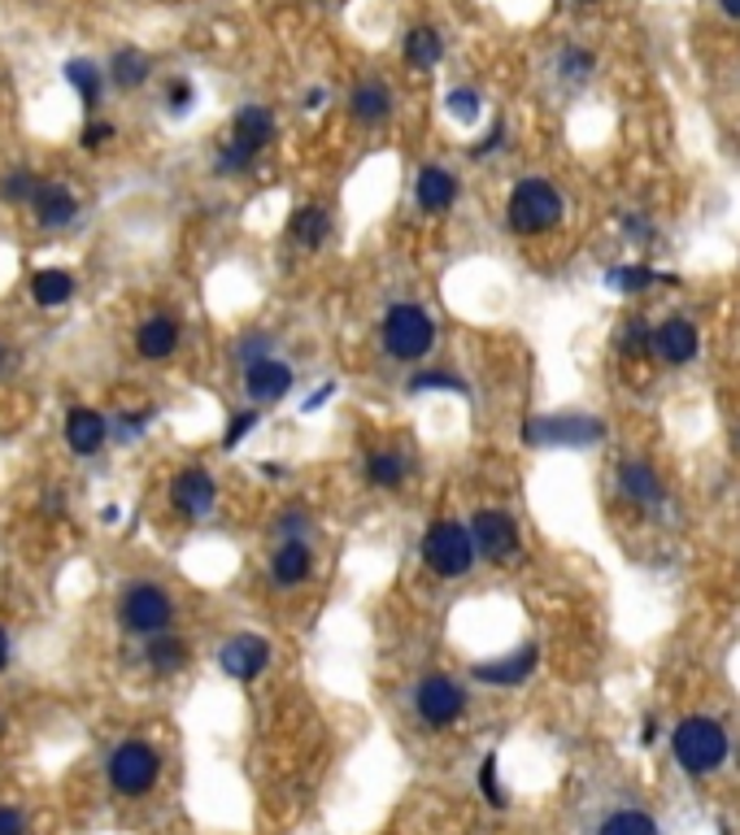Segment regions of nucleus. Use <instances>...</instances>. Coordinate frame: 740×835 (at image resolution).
I'll return each mask as SVG.
<instances>
[{
    "label": "nucleus",
    "mask_w": 740,
    "mask_h": 835,
    "mask_svg": "<svg viewBox=\"0 0 740 835\" xmlns=\"http://www.w3.org/2000/svg\"><path fill=\"white\" fill-rule=\"evenodd\" d=\"M701 352V331L693 318H666L654 327V357L666 361V366H688L693 357Z\"/></svg>",
    "instance_id": "obj_15"
},
{
    "label": "nucleus",
    "mask_w": 740,
    "mask_h": 835,
    "mask_svg": "<svg viewBox=\"0 0 740 835\" xmlns=\"http://www.w3.org/2000/svg\"><path fill=\"white\" fill-rule=\"evenodd\" d=\"M219 666L226 679L253 684V679L271 666V644H266L262 635H253V631H240V635H231L219 648Z\"/></svg>",
    "instance_id": "obj_11"
},
{
    "label": "nucleus",
    "mask_w": 740,
    "mask_h": 835,
    "mask_svg": "<svg viewBox=\"0 0 740 835\" xmlns=\"http://www.w3.org/2000/svg\"><path fill=\"white\" fill-rule=\"evenodd\" d=\"M66 78L74 83V92H78V101L87 109L101 105V70L92 66V62H66Z\"/></svg>",
    "instance_id": "obj_30"
},
{
    "label": "nucleus",
    "mask_w": 740,
    "mask_h": 835,
    "mask_svg": "<svg viewBox=\"0 0 740 835\" xmlns=\"http://www.w3.org/2000/svg\"><path fill=\"white\" fill-rule=\"evenodd\" d=\"M475 109H479V96H475L471 87H462V92H448V114H462V118H475Z\"/></svg>",
    "instance_id": "obj_39"
},
{
    "label": "nucleus",
    "mask_w": 740,
    "mask_h": 835,
    "mask_svg": "<svg viewBox=\"0 0 740 835\" xmlns=\"http://www.w3.org/2000/svg\"><path fill=\"white\" fill-rule=\"evenodd\" d=\"M31 209H35V218H40V226H66L74 213H78V201L71 197V188H62V183H40Z\"/></svg>",
    "instance_id": "obj_20"
},
{
    "label": "nucleus",
    "mask_w": 740,
    "mask_h": 835,
    "mask_svg": "<svg viewBox=\"0 0 740 835\" xmlns=\"http://www.w3.org/2000/svg\"><path fill=\"white\" fill-rule=\"evenodd\" d=\"M166 101H170V114H188V109H192V101H197V92H192V83H188V78H175Z\"/></svg>",
    "instance_id": "obj_38"
},
{
    "label": "nucleus",
    "mask_w": 740,
    "mask_h": 835,
    "mask_svg": "<svg viewBox=\"0 0 740 835\" xmlns=\"http://www.w3.org/2000/svg\"><path fill=\"white\" fill-rule=\"evenodd\" d=\"M536 666H540V648H536V644H522V648L506 653V657H497V662H475L471 675H475V684L518 688V684H527V679L536 675Z\"/></svg>",
    "instance_id": "obj_13"
},
{
    "label": "nucleus",
    "mask_w": 740,
    "mask_h": 835,
    "mask_svg": "<svg viewBox=\"0 0 740 835\" xmlns=\"http://www.w3.org/2000/svg\"><path fill=\"white\" fill-rule=\"evenodd\" d=\"M4 662H9V640H4V631H0V670H4Z\"/></svg>",
    "instance_id": "obj_44"
},
{
    "label": "nucleus",
    "mask_w": 740,
    "mask_h": 835,
    "mask_svg": "<svg viewBox=\"0 0 740 835\" xmlns=\"http://www.w3.org/2000/svg\"><path fill=\"white\" fill-rule=\"evenodd\" d=\"M66 440L78 457H92L101 444H105V418L96 410H71L66 418Z\"/></svg>",
    "instance_id": "obj_21"
},
{
    "label": "nucleus",
    "mask_w": 740,
    "mask_h": 835,
    "mask_svg": "<svg viewBox=\"0 0 740 835\" xmlns=\"http://www.w3.org/2000/svg\"><path fill=\"white\" fill-rule=\"evenodd\" d=\"M349 118L362 127H379L392 118V92L383 83H358L349 92Z\"/></svg>",
    "instance_id": "obj_19"
},
{
    "label": "nucleus",
    "mask_w": 740,
    "mask_h": 835,
    "mask_svg": "<svg viewBox=\"0 0 740 835\" xmlns=\"http://www.w3.org/2000/svg\"><path fill=\"white\" fill-rule=\"evenodd\" d=\"M183 662H188V644L179 635H170V631L148 635V666L157 675H175V670H183Z\"/></svg>",
    "instance_id": "obj_25"
},
{
    "label": "nucleus",
    "mask_w": 740,
    "mask_h": 835,
    "mask_svg": "<svg viewBox=\"0 0 740 835\" xmlns=\"http://www.w3.org/2000/svg\"><path fill=\"white\" fill-rule=\"evenodd\" d=\"M170 500H175V509H179L183 518H205V514L214 509V500H219V484H214V475H210V471L188 466V471H179V475H175V484H170Z\"/></svg>",
    "instance_id": "obj_14"
},
{
    "label": "nucleus",
    "mask_w": 740,
    "mask_h": 835,
    "mask_svg": "<svg viewBox=\"0 0 740 835\" xmlns=\"http://www.w3.org/2000/svg\"><path fill=\"white\" fill-rule=\"evenodd\" d=\"M614 487L632 500V505H645V509H658L666 500V484L663 475L649 466V462H641V457H627V462H619V471H614Z\"/></svg>",
    "instance_id": "obj_16"
},
{
    "label": "nucleus",
    "mask_w": 740,
    "mask_h": 835,
    "mask_svg": "<svg viewBox=\"0 0 740 835\" xmlns=\"http://www.w3.org/2000/svg\"><path fill=\"white\" fill-rule=\"evenodd\" d=\"M136 348L148 361H161V357H170L179 348V327L170 318H148L145 327H140V336H136Z\"/></svg>",
    "instance_id": "obj_24"
},
{
    "label": "nucleus",
    "mask_w": 740,
    "mask_h": 835,
    "mask_svg": "<svg viewBox=\"0 0 740 835\" xmlns=\"http://www.w3.org/2000/svg\"><path fill=\"white\" fill-rule=\"evenodd\" d=\"M670 753L688 774H715L728 762V731L715 718L693 714L670 731Z\"/></svg>",
    "instance_id": "obj_4"
},
{
    "label": "nucleus",
    "mask_w": 740,
    "mask_h": 835,
    "mask_svg": "<svg viewBox=\"0 0 740 835\" xmlns=\"http://www.w3.org/2000/svg\"><path fill=\"white\" fill-rule=\"evenodd\" d=\"M589 70H592V53L589 49H575V44H567L562 53H558V74L562 78H589Z\"/></svg>",
    "instance_id": "obj_34"
},
{
    "label": "nucleus",
    "mask_w": 740,
    "mask_h": 835,
    "mask_svg": "<svg viewBox=\"0 0 740 835\" xmlns=\"http://www.w3.org/2000/svg\"><path fill=\"white\" fill-rule=\"evenodd\" d=\"M157 774H161V762H157V753H152L148 744H140V740L118 744L114 758H109V783H114L123 796H145V792H152Z\"/></svg>",
    "instance_id": "obj_9"
},
{
    "label": "nucleus",
    "mask_w": 740,
    "mask_h": 835,
    "mask_svg": "<svg viewBox=\"0 0 740 835\" xmlns=\"http://www.w3.org/2000/svg\"><path fill=\"white\" fill-rule=\"evenodd\" d=\"M441 57H444V44H441V35H436V27H414V31L405 35V62L414 70H432Z\"/></svg>",
    "instance_id": "obj_26"
},
{
    "label": "nucleus",
    "mask_w": 740,
    "mask_h": 835,
    "mask_svg": "<svg viewBox=\"0 0 740 835\" xmlns=\"http://www.w3.org/2000/svg\"><path fill=\"white\" fill-rule=\"evenodd\" d=\"M118 619H123L127 631H136V635H161V631L170 626V619H175V605H170V596H166L161 583H131V588L123 592Z\"/></svg>",
    "instance_id": "obj_7"
},
{
    "label": "nucleus",
    "mask_w": 740,
    "mask_h": 835,
    "mask_svg": "<svg viewBox=\"0 0 740 835\" xmlns=\"http://www.w3.org/2000/svg\"><path fill=\"white\" fill-rule=\"evenodd\" d=\"M0 357H4V348H0Z\"/></svg>",
    "instance_id": "obj_46"
},
{
    "label": "nucleus",
    "mask_w": 740,
    "mask_h": 835,
    "mask_svg": "<svg viewBox=\"0 0 740 835\" xmlns=\"http://www.w3.org/2000/svg\"><path fill=\"white\" fill-rule=\"evenodd\" d=\"M253 426H257V410H240V414H235V422L226 426L222 444H226V448H235V444H240V440H244V435H249Z\"/></svg>",
    "instance_id": "obj_37"
},
{
    "label": "nucleus",
    "mask_w": 740,
    "mask_h": 835,
    "mask_svg": "<svg viewBox=\"0 0 740 835\" xmlns=\"http://www.w3.org/2000/svg\"><path fill=\"white\" fill-rule=\"evenodd\" d=\"M471 536H475L479 557H484V561H497V566H501V561H515L518 549H522L515 514H506V509H479V514L471 518Z\"/></svg>",
    "instance_id": "obj_10"
},
{
    "label": "nucleus",
    "mask_w": 740,
    "mask_h": 835,
    "mask_svg": "<svg viewBox=\"0 0 740 835\" xmlns=\"http://www.w3.org/2000/svg\"><path fill=\"white\" fill-rule=\"evenodd\" d=\"M74 292V278L71 271H40V275L31 278V296L44 305V309H53V305H66Z\"/></svg>",
    "instance_id": "obj_28"
},
{
    "label": "nucleus",
    "mask_w": 740,
    "mask_h": 835,
    "mask_svg": "<svg viewBox=\"0 0 740 835\" xmlns=\"http://www.w3.org/2000/svg\"><path fill=\"white\" fill-rule=\"evenodd\" d=\"M719 9H723L732 22H740V0H719Z\"/></svg>",
    "instance_id": "obj_43"
},
{
    "label": "nucleus",
    "mask_w": 740,
    "mask_h": 835,
    "mask_svg": "<svg viewBox=\"0 0 740 835\" xmlns=\"http://www.w3.org/2000/svg\"><path fill=\"white\" fill-rule=\"evenodd\" d=\"M596 835H663V827H658V818L645 814V810H614V814L596 827Z\"/></svg>",
    "instance_id": "obj_27"
},
{
    "label": "nucleus",
    "mask_w": 740,
    "mask_h": 835,
    "mask_svg": "<svg viewBox=\"0 0 740 835\" xmlns=\"http://www.w3.org/2000/svg\"><path fill=\"white\" fill-rule=\"evenodd\" d=\"M109 136H114V127H105V123H96V127H83V144H87V148H101V144H105Z\"/></svg>",
    "instance_id": "obj_42"
},
{
    "label": "nucleus",
    "mask_w": 740,
    "mask_h": 835,
    "mask_svg": "<svg viewBox=\"0 0 740 835\" xmlns=\"http://www.w3.org/2000/svg\"><path fill=\"white\" fill-rule=\"evenodd\" d=\"M479 792H484V801L497 805V810L510 805V796H506V788H501V779H497V753H488V758L479 762Z\"/></svg>",
    "instance_id": "obj_33"
},
{
    "label": "nucleus",
    "mask_w": 740,
    "mask_h": 835,
    "mask_svg": "<svg viewBox=\"0 0 740 835\" xmlns=\"http://www.w3.org/2000/svg\"><path fill=\"white\" fill-rule=\"evenodd\" d=\"M405 475H410V462H405V453H397V448H374V453H367V479H370V487H383V492H392V487L405 484Z\"/></svg>",
    "instance_id": "obj_22"
},
{
    "label": "nucleus",
    "mask_w": 740,
    "mask_h": 835,
    "mask_svg": "<svg viewBox=\"0 0 740 835\" xmlns=\"http://www.w3.org/2000/svg\"><path fill=\"white\" fill-rule=\"evenodd\" d=\"M279 531H284V540H305V514H284Z\"/></svg>",
    "instance_id": "obj_40"
},
{
    "label": "nucleus",
    "mask_w": 740,
    "mask_h": 835,
    "mask_svg": "<svg viewBox=\"0 0 740 835\" xmlns=\"http://www.w3.org/2000/svg\"><path fill=\"white\" fill-rule=\"evenodd\" d=\"M309 570H314V549H309L305 540H284V545L271 553V579H275L279 588L305 583Z\"/></svg>",
    "instance_id": "obj_18"
},
{
    "label": "nucleus",
    "mask_w": 740,
    "mask_h": 835,
    "mask_svg": "<svg viewBox=\"0 0 740 835\" xmlns=\"http://www.w3.org/2000/svg\"><path fill=\"white\" fill-rule=\"evenodd\" d=\"M414 201L423 213H444L457 201V179L444 170V166H423L419 179H414Z\"/></svg>",
    "instance_id": "obj_17"
},
{
    "label": "nucleus",
    "mask_w": 740,
    "mask_h": 835,
    "mask_svg": "<svg viewBox=\"0 0 740 835\" xmlns=\"http://www.w3.org/2000/svg\"><path fill=\"white\" fill-rule=\"evenodd\" d=\"M296 374L288 361H279V357H253L249 366H244V392L257 401V405H275V401H284L288 392H293Z\"/></svg>",
    "instance_id": "obj_12"
},
{
    "label": "nucleus",
    "mask_w": 740,
    "mask_h": 835,
    "mask_svg": "<svg viewBox=\"0 0 740 835\" xmlns=\"http://www.w3.org/2000/svg\"><path fill=\"white\" fill-rule=\"evenodd\" d=\"M35 192H40V183H35V175H27V170H13V175L4 179V197H9V201H35Z\"/></svg>",
    "instance_id": "obj_36"
},
{
    "label": "nucleus",
    "mask_w": 740,
    "mask_h": 835,
    "mask_svg": "<svg viewBox=\"0 0 740 835\" xmlns=\"http://www.w3.org/2000/svg\"><path fill=\"white\" fill-rule=\"evenodd\" d=\"M410 392H457V397H466L471 388L457 374H448V370H419L410 379Z\"/></svg>",
    "instance_id": "obj_32"
},
{
    "label": "nucleus",
    "mask_w": 740,
    "mask_h": 835,
    "mask_svg": "<svg viewBox=\"0 0 740 835\" xmlns=\"http://www.w3.org/2000/svg\"><path fill=\"white\" fill-rule=\"evenodd\" d=\"M271 139H275V114H271L266 105H244V109L235 114V123H231V139H226V148H222L219 170L222 175L244 170Z\"/></svg>",
    "instance_id": "obj_6"
},
{
    "label": "nucleus",
    "mask_w": 740,
    "mask_h": 835,
    "mask_svg": "<svg viewBox=\"0 0 740 835\" xmlns=\"http://www.w3.org/2000/svg\"><path fill=\"white\" fill-rule=\"evenodd\" d=\"M379 340L392 361H423L436 348V318L427 305L397 300V305H388V314L379 323Z\"/></svg>",
    "instance_id": "obj_1"
},
{
    "label": "nucleus",
    "mask_w": 740,
    "mask_h": 835,
    "mask_svg": "<svg viewBox=\"0 0 740 835\" xmlns=\"http://www.w3.org/2000/svg\"><path fill=\"white\" fill-rule=\"evenodd\" d=\"M531 448H592L605 440V422L589 414H540L522 422Z\"/></svg>",
    "instance_id": "obj_5"
},
{
    "label": "nucleus",
    "mask_w": 740,
    "mask_h": 835,
    "mask_svg": "<svg viewBox=\"0 0 740 835\" xmlns=\"http://www.w3.org/2000/svg\"><path fill=\"white\" fill-rule=\"evenodd\" d=\"M288 231L300 249H323V240L331 231V213H327V205H300L288 222Z\"/></svg>",
    "instance_id": "obj_23"
},
{
    "label": "nucleus",
    "mask_w": 740,
    "mask_h": 835,
    "mask_svg": "<svg viewBox=\"0 0 740 835\" xmlns=\"http://www.w3.org/2000/svg\"><path fill=\"white\" fill-rule=\"evenodd\" d=\"M479 561L475 549V536H471V522H457V518H436L423 536V566L441 579H466Z\"/></svg>",
    "instance_id": "obj_3"
},
{
    "label": "nucleus",
    "mask_w": 740,
    "mask_h": 835,
    "mask_svg": "<svg viewBox=\"0 0 740 835\" xmlns=\"http://www.w3.org/2000/svg\"><path fill=\"white\" fill-rule=\"evenodd\" d=\"M414 714L427 722V727H453L462 714H466V688L448 675H423L419 688H414Z\"/></svg>",
    "instance_id": "obj_8"
},
{
    "label": "nucleus",
    "mask_w": 740,
    "mask_h": 835,
    "mask_svg": "<svg viewBox=\"0 0 740 835\" xmlns=\"http://www.w3.org/2000/svg\"><path fill=\"white\" fill-rule=\"evenodd\" d=\"M109 78H114L118 87H140V83L148 78V57L140 53V49H123V53H114Z\"/></svg>",
    "instance_id": "obj_29"
},
{
    "label": "nucleus",
    "mask_w": 740,
    "mask_h": 835,
    "mask_svg": "<svg viewBox=\"0 0 740 835\" xmlns=\"http://www.w3.org/2000/svg\"><path fill=\"white\" fill-rule=\"evenodd\" d=\"M580 4H596V0H580Z\"/></svg>",
    "instance_id": "obj_45"
},
{
    "label": "nucleus",
    "mask_w": 740,
    "mask_h": 835,
    "mask_svg": "<svg viewBox=\"0 0 740 835\" xmlns=\"http://www.w3.org/2000/svg\"><path fill=\"white\" fill-rule=\"evenodd\" d=\"M0 835H27V823H22L18 810H4V805H0Z\"/></svg>",
    "instance_id": "obj_41"
},
{
    "label": "nucleus",
    "mask_w": 740,
    "mask_h": 835,
    "mask_svg": "<svg viewBox=\"0 0 740 835\" xmlns=\"http://www.w3.org/2000/svg\"><path fill=\"white\" fill-rule=\"evenodd\" d=\"M649 348H654V331H649L641 318L623 327V336H619V352H623V357H641V352H649Z\"/></svg>",
    "instance_id": "obj_35"
},
{
    "label": "nucleus",
    "mask_w": 740,
    "mask_h": 835,
    "mask_svg": "<svg viewBox=\"0 0 740 835\" xmlns=\"http://www.w3.org/2000/svg\"><path fill=\"white\" fill-rule=\"evenodd\" d=\"M562 218H567V201L549 179H518L510 201H506V222L522 240L549 235Z\"/></svg>",
    "instance_id": "obj_2"
},
{
    "label": "nucleus",
    "mask_w": 740,
    "mask_h": 835,
    "mask_svg": "<svg viewBox=\"0 0 740 835\" xmlns=\"http://www.w3.org/2000/svg\"><path fill=\"white\" fill-rule=\"evenodd\" d=\"M679 283L675 275H658V271H649V266H619V271H610V287L614 292H645L649 283Z\"/></svg>",
    "instance_id": "obj_31"
}]
</instances>
